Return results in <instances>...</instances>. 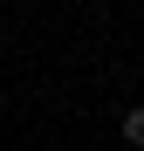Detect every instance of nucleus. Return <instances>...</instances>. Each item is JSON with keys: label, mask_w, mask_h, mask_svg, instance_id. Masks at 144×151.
I'll use <instances>...</instances> for the list:
<instances>
[{"label": "nucleus", "mask_w": 144, "mask_h": 151, "mask_svg": "<svg viewBox=\"0 0 144 151\" xmlns=\"http://www.w3.org/2000/svg\"><path fill=\"white\" fill-rule=\"evenodd\" d=\"M124 137H130V144H144V103H137V110H124Z\"/></svg>", "instance_id": "obj_1"}]
</instances>
